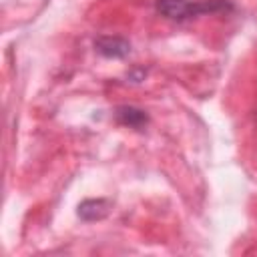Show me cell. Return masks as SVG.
<instances>
[{
	"instance_id": "obj_4",
	"label": "cell",
	"mask_w": 257,
	"mask_h": 257,
	"mask_svg": "<svg viewBox=\"0 0 257 257\" xmlns=\"http://www.w3.org/2000/svg\"><path fill=\"white\" fill-rule=\"evenodd\" d=\"M110 213V203L106 199H86L78 205V217L84 221H100Z\"/></svg>"
},
{
	"instance_id": "obj_1",
	"label": "cell",
	"mask_w": 257,
	"mask_h": 257,
	"mask_svg": "<svg viewBox=\"0 0 257 257\" xmlns=\"http://www.w3.org/2000/svg\"><path fill=\"white\" fill-rule=\"evenodd\" d=\"M157 12L169 20L185 22L203 14H219L233 10L229 0H157Z\"/></svg>"
},
{
	"instance_id": "obj_2",
	"label": "cell",
	"mask_w": 257,
	"mask_h": 257,
	"mask_svg": "<svg viewBox=\"0 0 257 257\" xmlns=\"http://www.w3.org/2000/svg\"><path fill=\"white\" fill-rule=\"evenodd\" d=\"M94 48L104 58H124L131 52L128 40L120 36H98L94 40Z\"/></svg>"
},
{
	"instance_id": "obj_3",
	"label": "cell",
	"mask_w": 257,
	"mask_h": 257,
	"mask_svg": "<svg viewBox=\"0 0 257 257\" xmlns=\"http://www.w3.org/2000/svg\"><path fill=\"white\" fill-rule=\"evenodd\" d=\"M114 116H116V120L120 124L131 126V128H137V131H143L147 126V122H149V116H147L145 110H141L137 106H126V104L124 106H116Z\"/></svg>"
}]
</instances>
